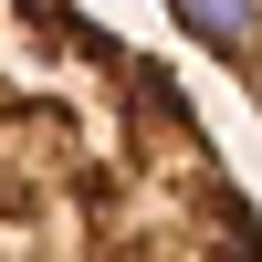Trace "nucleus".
<instances>
[{"instance_id": "1", "label": "nucleus", "mask_w": 262, "mask_h": 262, "mask_svg": "<svg viewBox=\"0 0 262 262\" xmlns=\"http://www.w3.org/2000/svg\"><path fill=\"white\" fill-rule=\"evenodd\" d=\"M262 200L179 63L84 0H0V262H252Z\"/></svg>"}, {"instance_id": "2", "label": "nucleus", "mask_w": 262, "mask_h": 262, "mask_svg": "<svg viewBox=\"0 0 262 262\" xmlns=\"http://www.w3.org/2000/svg\"><path fill=\"white\" fill-rule=\"evenodd\" d=\"M168 21H179L189 53H210L231 84H242V105L262 116V0H158Z\"/></svg>"}]
</instances>
